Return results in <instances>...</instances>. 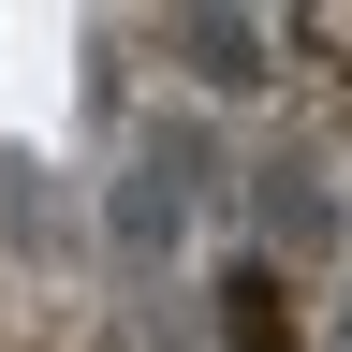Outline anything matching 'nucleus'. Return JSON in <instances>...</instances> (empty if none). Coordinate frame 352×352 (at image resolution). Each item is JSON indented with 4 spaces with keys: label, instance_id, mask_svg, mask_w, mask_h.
Returning <instances> with one entry per match:
<instances>
[{
    "label": "nucleus",
    "instance_id": "39448f33",
    "mask_svg": "<svg viewBox=\"0 0 352 352\" xmlns=\"http://www.w3.org/2000/svg\"><path fill=\"white\" fill-rule=\"evenodd\" d=\"M323 352H352V308H338V338H323Z\"/></svg>",
    "mask_w": 352,
    "mask_h": 352
},
{
    "label": "nucleus",
    "instance_id": "f03ea898",
    "mask_svg": "<svg viewBox=\"0 0 352 352\" xmlns=\"http://www.w3.org/2000/svg\"><path fill=\"white\" fill-rule=\"evenodd\" d=\"M264 250H294V264L338 250V191H323L308 162H264Z\"/></svg>",
    "mask_w": 352,
    "mask_h": 352
},
{
    "label": "nucleus",
    "instance_id": "20e7f679",
    "mask_svg": "<svg viewBox=\"0 0 352 352\" xmlns=\"http://www.w3.org/2000/svg\"><path fill=\"white\" fill-rule=\"evenodd\" d=\"M176 59H191L206 88H250V74H264V30H250V15H176Z\"/></svg>",
    "mask_w": 352,
    "mask_h": 352
},
{
    "label": "nucleus",
    "instance_id": "7ed1b4c3",
    "mask_svg": "<svg viewBox=\"0 0 352 352\" xmlns=\"http://www.w3.org/2000/svg\"><path fill=\"white\" fill-rule=\"evenodd\" d=\"M220 338H235V352H294V308H279V264H235V279H220Z\"/></svg>",
    "mask_w": 352,
    "mask_h": 352
},
{
    "label": "nucleus",
    "instance_id": "f257e3e1",
    "mask_svg": "<svg viewBox=\"0 0 352 352\" xmlns=\"http://www.w3.org/2000/svg\"><path fill=\"white\" fill-rule=\"evenodd\" d=\"M191 191H206V147L191 132H147V147L118 162V191H103V235L132 264H176V235H191Z\"/></svg>",
    "mask_w": 352,
    "mask_h": 352
}]
</instances>
